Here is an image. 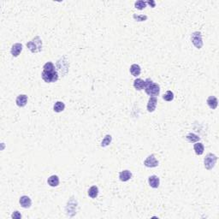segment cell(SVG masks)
Segmentation results:
<instances>
[{"mask_svg": "<svg viewBox=\"0 0 219 219\" xmlns=\"http://www.w3.org/2000/svg\"><path fill=\"white\" fill-rule=\"evenodd\" d=\"M27 47L29 49V51L33 53H38L42 51V40L39 38V36H36L31 41L27 43Z\"/></svg>", "mask_w": 219, "mask_h": 219, "instance_id": "7a4b0ae2", "label": "cell"}, {"mask_svg": "<svg viewBox=\"0 0 219 219\" xmlns=\"http://www.w3.org/2000/svg\"><path fill=\"white\" fill-rule=\"evenodd\" d=\"M65 109V104L64 102H61V101H57L55 103L54 106H53V111L57 113H59L64 111Z\"/></svg>", "mask_w": 219, "mask_h": 219, "instance_id": "d6986e66", "label": "cell"}, {"mask_svg": "<svg viewBox=\"0 0 219 219\" xmlns=\"http://www.w3.org/2000/svg\"><path fill=\"white\" fill-rule=\"evenodd\" d=\"M206 103L208 104V106L212 109V110H215L216 108L217 107V104H218V100L215 97V96H210L207 100H206Z\"/></svg>", "mask_w": 219, "mask_h": 219, "instance_id": "4fadbf2b", "label": "cell"}, {"mask_svg": "<svg viewBox=\"0 0 219 219\" xmlns=\"http://www.w3.org/2000/svg\"><path fill=\"white\" fill-rule=\"evenodd\" d=\"M186 139L187 141L190 143H195V142H198L199 140H200V137H199L197 134L193 133H189L187 136H186Z\"/></svg>", "mask_w": 219, "mask_h": 219, "instance_id": "ffe728a7", "label": "cell"}, {"mask_svg": "<svg viewBox=\"0 0 219 219\" xmlns=\"http://www.w3.org/2000/svg\"><path fill=\"white\" fill-rule=\"evenodd\" d=\"M22 45L21 43H16L14 44L11 47V55L14 57H17L20 53L22 52Z\"/></svg>", "mask_w": 219, "mask_h": 219, "instance_id": "9c48e42d", "label": "cell"}, {"mask_svg": "<svg viewBox=\"0 0 219 219\" xmlns=\"http://www.w3.org/2000/svg\"><path fill=\"white\" fill-rule=\"evenodd\" d=\"M145 92L147 95L150 97H157L159 96L160 93V86L159 84L154 83L150 78H147L145 81V86H144Z\"/></svg>", "mask_w": 219, "mask_h": 219, "instance_id": "6da1fadb", "label": "cell"}, {"mask_svg": "<svg viewBox=\"0 0 219 219\" xmlns=\"http://www.w3.org/2000/svg\"><path fill=\"white\" fill-rule=\"evenodd\" d=\"M47 183L51 187H53V188L57 187L59 185V177L57 176H55V175L51 176L47 179Z\"/></svg>", "mask_w": 219, "mask_h": 219, "instance_id": "2e32d148", "label": "cell"}, {"mask_svg": "<svg viewBox=\"0 0 219 219\" xmlns=\"http://www.w3.org/2000/svg\"><path fill=\"white\" fill-rule=\"evenodd\" d=\"M133 17L136 22H145L148 18L146 15H136V14H133Z\"/></svg>", "mask_w": 219, "mask_h": 219, "instance_id": "cb8c5ba5", "label": "cell"}, {"mask_svg": "<svg viewBox=\"0 0 219 219\" xmlns=\"http://www.w3.org/2000/svg\"><path fill=\"white\" fill-rule=\"evenodd\" d=\"M111 141H112L111 135H110V134L105 135V137L104 138L103 141L101 142V146H102V147H105V146H109V145L111 143Z\"/></svg>", "mask_w": 219, "mask_h": 219, "instance_id": "603a6c76", "label": "cell"}, {"mask_svg": "<svg viewBox=\"0 0 219 219\" xmlns=\"http://www.w3.org/2000/svg\"><path fill=\"white\" fill-rule=\"evenodd\" d=\"M191 41L193 45L197 48V49H201L203 46V39H202V35L200 32H193L191 35Z\"/></svg>", "mask_w": 219, "mask_h": 219, "instance_id": "5b68a950", "label": "cell"}, {"mask_svg": "<svg viewBox=\"0 0 219 219\" xmlns=\"http://www.w3.org/2000/svg\"><path fill=\"white\" fill-rule=\"evenodd\" d=\"M193 150H194L196 154L200 156L204 153L205 147H204V145L202 144L201 142H195V144L193 145Z\"/></svg>", "mask_w": 219, "mask_h": 219, "instance_id": "9a60e30c", "label": "cell"}, {"mask_svg": "<svg viewBox=\"0 0 219 219\" xmlns=\"http://www.w3.org/2000/svg\"><path fill=\"white\" fill-rule=\"evenodd\" d=\"M130 73L131 75H133V76H135V77H137L138 75H141V66L139 64H132L131 65V67H130Z\"/></svg>", "mask_w": 219, "mask_h": 219, "instance_id": "5bb4252c", "label": "cell"}, {"mask_svg": "<svg viewBox=\"0 0 219 219\" xmlns=\"http://www.w3.org/2000/svg\"><path fill=\"white\" fill-rule=\"evenodd\" d=\"M146 5H147L146 1H143V0H140V1H137V2L134 3V7L137 9H140V10L145 9Z\"/></svg>", "mask_w": 219, "mask_h": 219, "instance_id": "44dd1931", "label": "cell"}, {"mask_svg": "<svg viewBox=\"0 0 219 219\" xmlns=\"http://www.w3.org/2000/svg\"><path fill=\"white\" fill-rule=\"evenodd\" d=\"M144 86H145V81L142 80L141 78H137L134 80L133 82V87L138 91H141L142 89H144Z\"/></svg>", "mask_w": 219, "mask_h": 219, "instance_id": "e0dca14e", "label": "cell"}, {"mask_svg": "<svg viewBox=\"0 0 219 219\" xmlns=\"http://www.w3.org/2000/svg\"><path fill=\"white\" fill-rule=\"evenodd\" d=\"M148 183L152 188H158L159 187V184H160V180H159V176H155V175L149 176Z\"/></svg>", "mask_w": 219, "mask_h": 219, "instance_id": "8fae6325", "label": "cell"}, {"mask_svg": "<svg viewBox=\"0 0 219 219\" xmlns=\"http://www.w3.org/2000/svg\"><path fill=\"white\" fill-rule=\"evenodd\" d=\"M88 196L92 199H95V198H97L98 196V194H99V188H98V187L97 186H93V187H91L90 188L88 189Z\"/></svg>", "mask_w": 219, "mask_h": 219, "instance_id": "ac0fdd59", "label": "cell"}, {"mask_svg": "<svg viewBox=\"0 0 219 219\" xmlns=\"http://www.w3.org/2000/svg\"><path fill=\"white\" fill-rule=\"evenodd\" d=\"M217 161V157L213 153H208L204 159V166L207 170H210L215 167Z\"/></svg>", "mask_w": 219, "mask_h": 219, "instance_id": "277c9868", "label": "cell"}, {"mask_svg": "<svg viewBox=\"0 0 219 219\" xmlns=\"http://www.w3.org/2000/svg\"><path fill=\"white\" fill-rule=\"evenodd\" d=\"M41 77L46 83H52V82H56L58 80V73L56 69L51 70V71L43 70L41 74Z\"/></svg>", "mask_w": 219, "mask_h": 219, "instance_id": "3957f363", "label": "cell"}, {"mask_svg": "<svg viewBox=\"0 0 219 219\" xmlns=\"http://www.w3.org/2000/svg\"><path fill=\"white\" fill-rule=\"evenodd\" d=\"M16 103L19 107H24L27 104V96L26 94L18 95L16 99Z\"/></svg>", "mask_w": 219, "mask_h": 219, "instance_id": "30bf717a", "label": "cell"}, {"mask_svg": "<svg viewBox=\"0 0 219 219\" xmlns=\"http://www.w3.org/2000/svg\"><path fill=\"white\" fill-rule=\"evenodd\" d=\"M132 178V173L129 170H125L119 173V179L122 181H128Z\"/></svg>", "mask_w": 219, "mask_h": 219, "instance_id": "7c38bea8", "label": "cell"}, {"mask_svg": "<svg viewBox=\"0 0 219 219\" xmlns=\"http://www.w3.org/2000/svg\"><path fill=\"white\" fill-rule=\"evenodd\" d=\"M12 218L14 219H20V218H22V215H21V213L19 212V211H17V210H16V211H14L13 212V214H12Z\"/></svg>", "mask_w": 219, "mask_h": 219, "instance_id": "484cf974", "label": "cell"}, {"mask_svg": "<svg viewBox=\"0 0 219 219\" xmlns=\"http://www.w3.org/2000/svg\"><path fill=\"white\" fill-rule=\"evenodd\" d=\"M55 66L52 64V62H48L46 64L43 66V70H46V71H51V70H55Z\"/></svg>", "mask_w": 219, "mask_h": 219, "instance_id": "d4e9b609", "label": "cell"}, {"mask_svg": "<svg viewBox=\"0 0 219 219\" xmlns=\"http://www.w3.org/2000/svg\"><path fill=\"white\" fill-rule=\"evenodd\" d=\"M157 104H158V99L157 97H150L149 100H148V103H147V111L148 112H153L156 110L157 107Z\"/></svg>", "mask_w": 219, "mask_h": 219, "instance_id": "52a82bcc", "label": "cell"}, {"mask_svg": "<svg viewBox=\"0 0 219 219\" xmlns=\"http://www.w3.org/2000/svg\"><path fill=\"white\" fill-rule=\"evenodd\" d=\"M146 3H147V5H149L151 7V8H155V6H156V2L153 1V0H149V1H146Z\"/></svg>", "mask_w": 219, "mask_h": 219, "instance_id": "4316f807", "label": "cell"}, {"mask_svg": "<svg viewBox=\"0 0 219 219\" xmlns=\"http://www.w3.org/2000/svg\"><path fill=\"white\" fill-rule=\"evenodd\" d=\"M163 99L167 101V102H170L174 99V93L171 91H167L163 95Z\"/></svg>", "mask_w": 219, "mask_h": 219, "instance_id": "7402d4cb", "label": "cell"}, {"mask_svg": "<svg viewBox=\"0 0 219 219\" xmlns=\"http://www.w3.org/2000/svg\"><path fill=\"white\" fill-rule=\"evenodd\" d=\"M144 165L146 167L148 168H155L159 166V161L157 160V159L155 158V156L153 154L149 155L146 160L144 161Z\"/></svg>", "mask_w": 219, "mask_h": 219, "instance_id": "8992f818", "label": "cell"}, {"mask_svg": "<svg viewBox=\"0 0 219 219\" xmlns=\"http://www.w3.org/2000/svg\"><path fill=\"white\" fill-rule=\"evenodd\" d=\"M20 205L22 207L25 208V209H27V208H30L31 206H32V200L28 196H26V195H23L22 197L20 198Z\"/></svg>", "mask_w": 219, "mask_h": 219, "instance_id": "ba28073f", "label": "cell"}]
</instances>
